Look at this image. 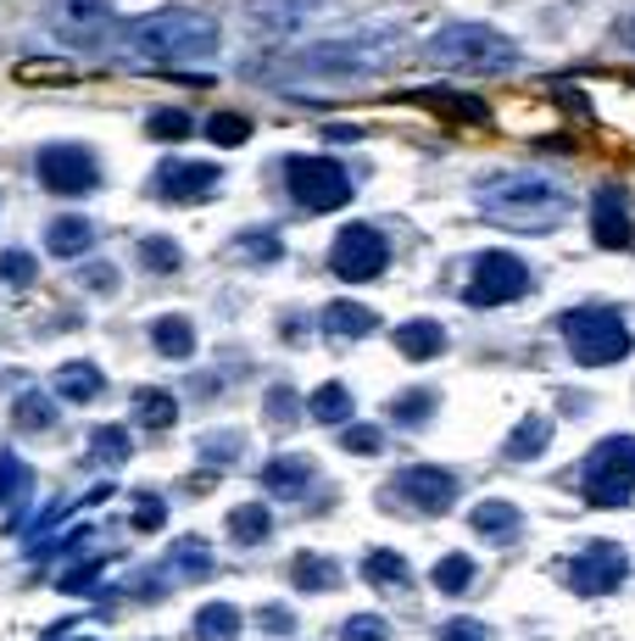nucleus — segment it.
I'll list each match as a JSON object with an SVG mask.
<instances>
[{"instance_id": "nucleus-26", "label": "nucleus", "mask_w": 635, "mask_h": 641, "mask_svg": "<svg viewBox=\"0 0 635 641\" xmlns=\"http://www.w3.org/2000/svg\"><path fill=\"white\" fill-rule=\"evenodd\" d=\"M524 524V513L513 508V502H502V497H491V502H480L474 513H468V530L474 535H513Z\"/></svg>"}, {"instance_id": "nucleus-31", "label": "nucleus", "mask_w": 635, "mask_h": 641, "mask_svg": "<svg viewBox=\"0 0 635 641\" xmlns=\"http://www.w3.org/2000/svg\"><path fill=\"white\" fill-rule=\"evenodd\" d=\"M0 284H7V290H29V284H40V257L23 251V246L0 251Z\"/></svg>"}, {"instance_id": "nucleus-4", "label": "nucleus", "mask_w": 635, "mask_h": 641, "mask_svg": "<svg viewBox=\"0 0 635 641\" xmlns=\"http://www.w3.org/2000/svg\"><path fill=\"white\" fill-rule=\"evenodd\" d=\"M396 40L385 34H363V40H330V46H306L290 57V79H318V84H357L385 73L396 57Z\"/></svg>"}, {"instance_id": "nucleus-24", "label": "nucleus", "mask_w": 635, "mask_h": 641, "mask_svg": "<svg viewBox=\"0 0 635 641\" xmlns=\"http://www.w3.org/2000/svg\"><path fill=\"white\" fill-rule=\"evenodd\" d=\"M306 413H312L318 424H352V391H346L341 380L318 385V391L306 397Z\"/></svg>"}, {"instance_id": "nucleus-38", "label": "nucleus", "mask_w": 635, "mask_h": 641, "mask_svg": "<svg viewBox=\"0 0 635 641\" xmlns=\"http://www.w3.org/2000/svg\"><path fill=\"white\" fill-rule=\"evenodd\" d=\"M134 408H140V424H151V430H173V419H179V402L168 391H140Z\"/></svg>"}, {"instance_id": "nucleus-32", "label": "nucleus", "mask_w": 635, "mask_h": 641, "mask_svg": "<svg viewBox=\"0 0 635 641\" xmlns=\"http://www.w3.org/2000/svg\"><path fill=\"white\" fill-rule=\"evenodd\" d=\"M168 563H173V574H179V580H206V574H212V552H206V541H201V535H184V541L173 547V558H168Z\"/></svg>"}, {"instance_id": "nucleus-22", "label": "nucleus", "mask_w": 635, "mask_h": 641, "mask_svg": "<svg viewBox=\"0 0 635 641\" xmlns=\"http://www.w3.org/2000/svg\"><path fill=\"white\" fill-rule=\"evenodd\" d=\"M546 441H552V419H546V413H530V419L507 435V447H502V452H507V463H530V458H541V452H546Z\"/></svg>"}, {"instance_id": "nucleus-23", "label": "nucleus", "mask_w": 635, "mask_h": 641, "mask_svg": "<svg viewBox=\"0 0 635 641\" xmlns=\"http://www.w3.org/2000/svg\"><path fill=\"white\" fill-rule=\"evenodd\" d=\"M407 101H419V107H430V112H441V118H457V123H485V118H491L485 101L452 96V90H424V96H407Z\"/></svg>"}, {"instance_id": "nucleus-19", "label": "nucleus", "mask_w": 635, "mask_h": 641, "mask_svg": "<svg viewBox=\"0 0 635 641\" xmlns=\"http://www.w3.org/2000/svg\"><path fill=\"white\" fill-rule=\"evenodd\" d=\"M95 246V223L90 218H57V223H46V251L51 257H84Z\"/></svg>"}, {"instance_id": "nucleus-40", "label": "nucleus", "mask_w": 635, "mask_h": 641, "mask_svg": "<svg viewBox=\"0 0 635 641\" xmlns=\"http://www.w3.org/2000/svg\"><path fill=\"white\" fill-rule=\"evenodd\" d=\"M140 262H145L151 273H173L184 257H179V246H173L168 234H145V240H140Z\"/></svg>"}, {"instance_id": "nucleus-21", "label": "nucleus", "mask_w": 635, "mask_h": 641, "mask_svg": "<svg viewBox=\"0 0 635 641\" xmlns=\"http://www.w3.org/2000/svg\"><path fill=\"white\" fill-rule=\"evenodd\" d=\"M151 347L162 358H190L195 352V324H190L184 312H168V318H157V324H151Z\"/></svg>"}, {"instance_id": "nucleus-14", "label": "nucleus", "mask_w": 635, "mask_h": 641, "mask_svg": "<svg viewBox=\"0 0 635 641\" xmlns=\"http://www.w3.org/2000/svg\"><path fill=\"white\" fill-rule=\"evenodd\" d=\"M223 184V173L212 162H162L151 173V196L168 207H190V201H212Z\"/></svg>"}, {"instance_id": "nucleus-48", "label": "nucleus", "mask_w": 635, "mask_h": 641, "mask_svg": "<svg viewBox=\"0 0 635 641\" xmlns=\"http://www.w3.org/2000/svg\"><path fill=\"white\" fill-rule=\"evenodd\" d=\"M229 452H240V435H206V441H201V458H206V463H229Z\"/></svg>"}, {"instance_id": "nucleus-16", "label": "nucleus", "mask_w": 635, "mask_h": 641, "mask_svg": "<svg viewBox=\"0 0 635 641\" xmlns=\"http://www.w3.org/2000/svg\"><path fill=\"white\" fill-rule=\"evenodd\" d=\"M306 485H312V458L306 452H279V458L262 463V491L268 497H290L295 502Z\"/></svg>"}, {"instance_id": "nucleus-9", "label": "nucleus", "mask_w": 635, "mask_h": 641, "mask_svg": "<svg viewBox=\"0 0 635 641\" xmlns=\"http://www.w3.org/2000/svg\"><path fill=\"white\" fill-rule=\"evenodd\" d=\"M457 502V474L435 469V463H413L385 485V508L391 513H413V519H441Z\"/></svg>"}, {"instance_id": "nucleus-28", "label": "nucleus", "mask_w": 635, "mask_h": 641, "mask_svg": "<svg viewBox=\"0 0 635 641\" xmlns=\"http://www.w3.org/2000/svg\"><path fill=\"white\" fill-rule=\"evenodd\" d=\"M240 624H245V619H240L234 602H206V608L195 613V635H201V641H234Z\"/></svg>"}, {"instance_id": "nucleus-6", "label": "nucleus", "mask_w": 635, "mask_h": 641, "mask_svg": "<svg viewBox=\"0 0 635 641\" xmlns=\"http://www.w3.org/2000/svg\"><path fill=\"white\" fill-rule=\"evenodd\" d=\"M579 491L591 508H624L635 497V435H607L585 452Z\"/></svg>"}, {"instance_id": "nucleus-45", "label": "nucleus", "mask_w": 635, "mask_h": 641, "mask_svg": "<svg viewBox=\"0 0 635 641\" xmlns=\"http://www.w3.org/2000/svg\"><path fill=\"white\" fill-rule=\"evenodd\" d=\"M162 524H168V502L145 491V497H140V508H134V530H162Z\"/></svg>"}, {"instance_id": "nucleus-35", "label": "nucleus", "mask_w": 635, "mask_h": 641, "mask_svg": "<svg viewBox=\"0 0 635 641\" xmlns=\"http://www.w3.org/2000/svg\"><path fill=\"white\" fill-rule=\"evenodd\" d=\"M435 408H441V397H435V391H424V385H413V391H402V397L391 402L396 424H407V430H413V424H424Z\"/></svg>"}, {"instance_id": "nucleus-36", "label": "nucleus", "mask_w": 635, "mask_h": 641, "mask_svg": "<svg viewBox=\"0 0 635 641\" xmlns=\"http://www.w3.org/2000/svg\"><path fill=\"white\" fill-rule=\"evenodd\" d=\"M29 485H34V474H29V463L23 458H12V452H0V502H23L29 497Z\"/></svg>"}, {"instance_id": "nucleus-29", "label": "nucleus", "mask_w": 635, "mask_h": 641, "mask_svg": "<svg viewBox=\"0 0 635 641\" xmlns=\"http://www.w3.org/2000/svg\"><path fill=\"white\" fill-rule=\"evenodd\" d=\"M268 530H273V513H268V502H245V508H234V513H229V535H234L240 547H256V541H268Z\"/></svg>"}, {"instance_id": "nucleus-44", "label": "nucleus", "mask_w": 635, "mask_h": 641, "mask_svg": "<svg viewBox=\"0 0 635 641\" xmlns=\"http://www.w3.org/2000/svg\"><path fill=\"white\" fill-rule=\"evenodd\" d=\"M240 251L251 257V262H273L284 246H279V234L273 229H245V240H240Z\"/></svg>"}, {"instance_id": "nucleus-50", "label": "nucleus", "mask_w": 635, "mask_h": 641, "mask_svg": "<svg viewBox=\"0 0 635 641\" xmlns=\"http://www.w3.org/2000/svg\"><path fill=\"white\" fill-rule=\"evenodd\" d=\"M624 46H635V18H629V23H624Z\"/></svg>"}, {"instance_id": "nucleus-25", "label": "nucleus", "mask_w": 635, "mask_h": 641, "mask_svg": "<svg viewBox=\"0 0 635 641\" xmlns=\"http://www.w3.org/2000/svg\"><path fill=\"white\" fill-rule=\"evenodd\" d=\"M101 369L95 363H68V369H57V397L62 402H95L101 397Z\"/></svg>"}, {"instance_id": "nucleus-3", "label": "nucleus", "mask_w": 635, "mask_h": 641, "mask_svg": "<svg viewBox=\"0 0 635 641\" xmlns=\"http://www.w3.org/2000/svg\"><path fill=\"white\" fill-rule=\"evenodd\" d=\"M424 62H435V68H446V73L496 79V73H518L524 51H518L507 34L485 29V23H446V29L424 46Z\"/></svg>"}, {"instance_id": "nucleus-8", "label": "nucleus", "mask_w": 635, "mask_h": 641, "mask_svg": "<svg viewBox=\"0 0 635 641\" xmlns=\"http://www.w3.org/2000/svg\"><path fill=\"white\" fill-rule=\"evenodd\" d=\"M530 290H535L530 262H518L513 251H480V257L468 262L463 301H468V307H507V301H524Z\"/></svg>"}, {"instance_id": "nucleus-15", "label": "nucleus", "mask_w": 635, "mask_h": 641, "mask_svg": "<svg viewBox=\"0 0 635 641\" xmlns=\"http://www.w3.org/2000/svg\"><path fill=\"white\" fill-rule=\"evenodd\" d=\"M591 234H596V246H607V251H629V246H635V223H629L624 190H613V184L596 190V201H591Z\"/></svg>"}, {"instance_id": "nucleus-43", "label": "nucleus", "mask_w": 635, "mask_h": 641, "mask_svg": "<svg viewBox=\"0 0 635 641\" xmlns=\"http://www.w3.org/2000/svg\"><path fill=\"white\" fill-rule=\"evenodd\" d=\"M341 635H346V641H391V624H385L380 613H352V619L341 624Z\"/></svg>"}, {"instance_id": "nucleus-13", "label": "nucleus", "mask_w": 635, "mask_h": 641, "mask_svg": "<svg viewBox=\"0 0 635 641\" xmlns=\"http://www.w3.org/2000/svg\"><path fill=\"white\" fill-rule=\"evenodd\" d=\"M46 23L68 51H95L107 40V29H112V7L107 0H51Z\"/></svg>"}, {"instance_id": "nucleus-18", "label": "nucleus", "mask_w": 635, "mask_h": 641, "mask_svg": "<svg viewBox=\"0 0 635 641\" xmlns=\"http://www.w3.org/2000/svg\"><path fill=\"white\" fill-rule=\"evenodd\" d=\"M290 585L295 591H335L341 585V563L324 552H295L290 558Z\"/></svg>"}, {"instance_id": "nucleus-41", "label": "nucleus", "mask_w": 635, "mask_h": 641, "mask_svg": "<svg viewBox=\"0 0 635 641\" xmlns=\"http://www.w3.org/2000/svg\"><path fill=\"white\" fill-rule=\"evenodd\" d=\"M301 408H306V402H301L290 385H273V391L262 397V413H268V424H295V419H301Z\"/></svg>"}, {"instance_id": "nucleus-49", "label": "nucleus", "mask_w": 635, "mask_h": 641, "mask_svg": "<svg viewBox=\"0 0 635 641\" xmlns=\"http://www.w3.org/2000/svg\"><path fill=\"white\" fill-rule=\"evenodd\" d=\"M256 624H268V630H295V619H290L284 608H262V613H256Z\"/></svg>"}, {"instance_id": "nucleus-17", "label": "nucleus", "mask_w": 635, "mask_h": 641, "mask_svg": "<svg viewBox=\"0 0 635 641\" xmlns=\"http://www.w3.org/2000/svg\"><path fill=\"white\" fill-rule=\"evenodd\" d=\"M396 352L413 358V363H430V358L446 352V330L435 318H407V324H396Z\"/></svg>"}, {"instance_id": "nucleus-12", "label": "nucleus", "mask_w": 635, "mask_h": 641, "mask_svg": "<svg viewBox=\"0 0 635 641\" xmlns=\"http://www.w3.org/2000/svg\"><path fill=\"white\" fill-rule=\"evenodd\" d=\"M624 574H629V558H624L618 541H585V547L563 563V580H568V591H579V597H607V591L624 585Z\"/></svg>"}, {"instance_id": "nucleus-39", "label": "nucleus", "mask_w": 635, "mask_h": 641, "mask_svg": "<svg viewBox=\"0 0 635 641\" xmlns=\"http://www.w3.org/2000/svg\"><path fill=\"white\" fill-rule=\"evenodd\" d=\"M12 419H18V430H29V435H40V430H51V424H57V413H51V397H40V391L18 397Z\"/></svg>"}, {"instance_id": "nucleus-37", "label": "nucleus", "mask_w": 635, "mask_h": 641, "mask_svg": "<svg viewBox=\"0 0 635 641\" xmlns=\"http://www.w3.org/2000/svg\"><path fill=\"white\" fill-rule=\"evenodd\" d=\"M145 134H151V140H190V134H195V118L179 112V107H162V112L145 118Z\"/></svg>"}, {"instance_id": "nucleus-46", "label": "nucleus", "mask_w": 635, "mask_h": 641, "mask_svg": "<svg viewBox=\"0 0 635 641\" xmlns=\"http://www.w3.org/2000/svg\"><path fill=\"white\" fill-rule=\"evenodd\" d=\"M441 641H491V630L480 619H446L441 624Z\"/></svg>"}, {"instance_id": "nucleus-30", "label": "nucleus", "mask_w": 635, "mask_h": 641, "mask_svg": "<svg viewBox=\"0 0 635 641\" xmlns=\"http://www.w3.org/2000/svg\"><path fill=\"white\" fill-rule=\"evenodd\" d=\"M474 574H480V569H474V558H468V552H446V558L430 569L435 591H446V597H463V591L474 585Z\"/></svg>"}, {"instance_id": "nucleus-1", "label": "nucleus", "mask_w": 635, "mask_h": 641, "mask_svg": "<svg viewBox=\"0 0 635 641\" xmlns=\"http://www.w3.org/2000/svg\"><path fill=\"white\" fill-rule=\"evenodd\" d=\"M474 207H480L491 223H502V229L546 234V229H557V223L574 212V196H568V184H557V179L541 173V168H513V173L480 179Z\"/></svg>"}, {"instance_id": "nucleus-11", "label": "nucleus", "mask_w": 635, "mask_h": 641, "mask_svg": "<svg viewBox=\"0 0 635 641\" xmlns=\"http://www.w3.org/2000/svg\"><path fill=\"white\" fill-rule=\"evenodd\" d=\"M330 268L335 279L346 284H374L385 268H391V240L374 229V223H346L330 246Z\"/></svg>"}, {"instance_id": "nucleus-47", "label": "nucleus", "mask_w": 635, "mask_h": 641, "mask_svg": "<svg viewBox=\"0 0 635 641\" xmlns=\"http://www.w3.org/2000/svg\"><path fill=\"white\" fill-rule=\"evenodd\" d=\"M79 284H84V290H95V296H107V290H118V268H107V262H90V268L79 273Z\"/></svg>"}, {"instance_id": "nucleus-10", "label": "nucleus", "mask_w": 635, "mask_h": 641, "mask_svg": "<svg viewBox=\"0 0 635 641\" xmlns=\"http://www.w3.org/2000/svg\"><path fill=\"white\" fill-rule=\"evenodd\" d=\"M34 173H40V184H46L51 196H95V190H101V162H95V151L79 146V140L46 146V151L34 157Z\"/></svg>"}, {"instance_id": "nucleus-33", "label": "nucleus", "mask_w": 635, "mask_h": 641, "mask_svg": "<svg viewBox=\"0 0 635 641\" xmlns=\"http://www.w3.org/2000/svg\"><path fill=\"white\" fill-rule=\"evenodd\" d=\"M201 134H206L212 146H245V140H251V118H245V112H212V118L201 123Z\"/></svg>"}, {"instance_id": "nucleus-42", "label": "nucleus", "mask_w": 635, "mask_h": 641, "mask_svg": "<svg viewBox=\"0 0 635 641\" xmlns=\"http://www.w3.org/2000/svg\"><path fill=\"white\" fill-rule=\"evenodd\" d=\"M341 447L369 458V452H385V430L380 424H341Z\"/></svg>"}, {"instance_id": "nucleus-34", "label": "nucleus", "mask_w": 635, "mask_h": 641, "mask_svg": "<svg viewBox=\"0 0 635 641\" xmlns=\"http://www.w3.org/2000/svg\"><path fill=\"white\" fill-rule=\"evenodd\" d=\"M90 458L107 463V469L129 463V430H123V424H101V430L90 435Z\"/></svg>"}, {"instance_id": "nucleus-2", "label": "nucleus", "mask_w": 635, "mask_h": 641, "mask_svg": "<svg viewBox=\"0 0 635 641\" xmlns=\"http://www.w3.org/2000/svg\"><path fill=\"white\" fill-rule=\"evenodd\" d=\"M123 46H129V57H140V62H162V68H173V62H206V57H218L223 29H218L212 12L168 7V12H151V18L129 23Z\"/></svg>"}, {"instance_id": "nucleus-5", "label": "nucleus", "mask_w": 635, "mask_h": 641, "mask_svg": "<svg viewBox=\"0 0 635 641\" xmlns=\"http://www.w3.org/2000/svg\"><path fill=\"white\" fill-rule=\"evenodd\" d=\"M557 330H563V341H568V352H574L579 369H613V363H624L629 347H635L624 312H618V307H602V301L568 307V312L557 318Z\"/></svg>"}, {"instance_id": "nucleus-7", "label": "nucleus", "mask_w": 635, "mask_h": 641, "mask_svg": "<svg viewBox=\"0 0 635 641\" xmlns=\"http://www.w3.org/2000/svg\"><path fill=\"white\" fill-rule=\"evenodd\" d=\"M284 190L301 212H335L352 201V173L335 157H284Z\"/></svg>"}, {"instance_id": "nucleus-20", "label": "nucleus", "mask_w": 635, "mask_h": 641, "mask_svg": "<svg viewBox=\"0 0 635 641\" xmlns=\"http://www.w3.org/2000/svg\"><path fill=\"white\" fill-rule=\"evenodd\" d=\"M374 324H380V318H374L369 307H357V301L324 307V330H330L335 341H363V335H374Z\"/></svg>"}, {"instance_id": "nucleus-27", "label": "nucleus", "mask_w": 635, "mask_h": 641, "mask_svg": "<svg viewBox=\"0 0 635 641\" xmlns=\"http://www.w3.org/2000/svg\"><path fill=\"white\" fill-rule=\"evenodd\" d=\"M363 580H369L374 591H402V585H407V558L391 552V547H380V552L363 558Z\"/></svg>"}]
</instances>
